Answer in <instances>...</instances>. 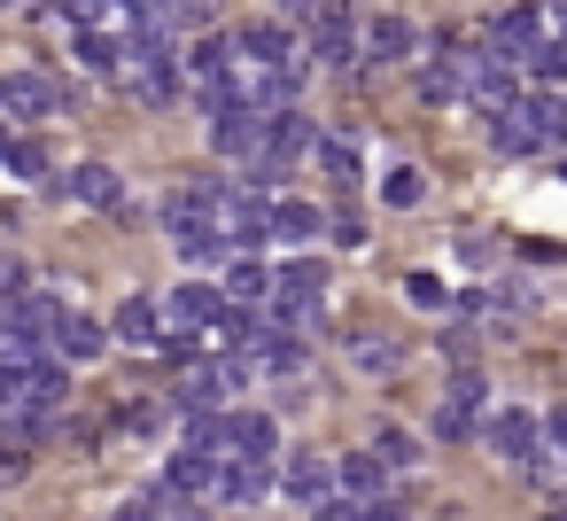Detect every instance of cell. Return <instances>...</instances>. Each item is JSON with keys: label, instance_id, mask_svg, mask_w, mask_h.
<instances>
[{"label": "cell", "instance_id": "obj_28", "mask_svg": "<svg viewBox=\"0 0 567 521\" xmlns=\"http://www.w3.org/2000/svg\"><path fill=\"white\" fill-rule=\"evenodd\" d=\"M420 195H427V180H420V172H412V164H396V172H389V180H381V203H389V211H412V203H420Z\"/></svg>", "mask_w": 567, "mask_h": 521}, {"label": "cell", "instance_id": "obj_36", "mask_svg": "<svg viewBox=\"0 0 567 521\" xmlns=\"http://www.w3.org/2000/svg\"><path fill=\"white\" fill-rule=\"evenodd\" d=\"M443 405H458V412H466V405H482V374H474V366H458V374H451V397H443Z\"/></svg>", "mask_w": 567, "mask_h": 521}, {"label": "cell", "instance_id": "obj_2", "mask_svg": "<svg viewBox=\"0 0 567 521\" xmlns=\"http://www.w3.org/2000/svg\"><path fill=\"white\" fill-rule=\"evenodd\" d=\"M303 40H311V63H350L358 55V17L350 9H296Z\"/></svg>", "mask_w": 567, "mask_h": 521}, {"label": "cell", "instance_id": "obj_38", "mask_svg": "<svg viewBox=\"0 0 567 521\" xmlns=\"http://www.w3.org/2000/svg\"><path fill=\"white\" fill-rule=\"evenodd\" d=\"M358 521H412V513H404L396 498H381V505H358Z\"/></svg>", "mask_w": 567, "mask_h": 521}, {"label": "cell", "instance_id": "obj_23", "mask_svg": "<svg viewBox=\"0 0 567 521\" xmlns=\"http://www.w3.org/2000/svg\"><path fill=\"white\" fill-rule=\"evenodd\" d=\"M311 156H319V172H327V180H342V187L358 180V141H342V133H319V149H311Z\"/></svg>", "mask_w": 567, "mask_h": 521}, {"label": "cell", "instance_id": "obj_10", "mask_svg": "<svg viewBox=\"0 0 567 521\" xmlns=\"http://www.w3.org/2000/svg\"><path fill=\"white\" fill-rule=\"evenodd\" d=\"M172 335H203V327H218L226 319V296L218 288H203V280H187V288H172Z\"/></svg>", "mask_w": 567, "mask_h": 521}, {"label": "cell", "instance_id": "obj_7", "mask_svg": "<svg viewBox=\"0 0 567 521\" xmlns=\"http://www.w3.org/2000/svg\"><path fill=\"white\" fill-rule=\"evenodd\" d=\"M280 490H288L303 513H319V505H334V467H327L319 451H296V459L280 467Z\"/></svg>", "mask_w": 567, "mask_h": 521}, {"label": "cell", "instance_id": "obj_32", "mask_svg": "<svg viewBox=\"0 0 567 521\" xmlns=\"http://www.w3.org/2000/svg\"><path fill=\"white\" fill-rule=\"evenodd\" d=\"M404 296H412L420 311H451V288H443L435 273H412V280H404Z\"/></svg>", "mask_w": 567, "mask_h": 521}, {"label": "cell", "instance_id": "obj_35", "mask_svg": "<svg viewBox=\"0 0 567 521\" xmlns=\"http://www.w3.org/2000/svg\"><path fill=\"white\" fill-rule=\"evenodd\" d=\"M520 474H528V482H544V490H551V482H567V451H551V443H544V451H536V459H528V467H520Z\"/></svg>", "mask_w": 567, "mask_h": 521}, {"label": "cell", "instance_id": "obj_6", "mask_svg": "<svg viewBox=\"0 0 567 521\" xmlns=\"http://www.w3.org/2000/svg\"><path fill=\"white\" fill-rule=\"evenodd\" d=\"M482 436H489V451L513 459V467H528V459L544 451V420H536V412H489Z\"/></svg>", "mask_w": 567, "mask_h": 521}, {"label": "cell", "instance_id": "obj_26", "mask_svg": "<svg viewBox=\"0 0 567 521\" xmlns=\"http://www.w3.org/2000/svg\"><path fill=\"white\" fill-rule=\"evenodd\" d=\"M71 48H79V63H86V71H125V48H117L110 32H79Z\"/></svg>", "mask_w": 567, "mask_h": 521}, {"label": "cell", "instance_id": "obj_42", "mask_svg": "<svg viewBox=\"0 0 567 521\" xmlns=\"http://www.w3.org/2000/svg\"><path fill=\"white\" fill-rule=\"evenodd\" d=\"M172 521H203V513H187V505H179V513H172Z\"/></svg>", "mask_w": 567, "mask_h": 521}, {"label": "cell", "instance_id": "obj_41", "mask_svg": "<svg viewBox=\"0 0 567 521\" xmlns=\"http://www.w3.org/2000/svg\"><path fill=\"white\" fill-rule=\"evenodd\" d=\"M544 521H567V505H551V513H544Z\"/></svg>", "mask_w": 567, "mask_h": 521}, {"label": "cell", "instance_id": "obj_14", "mask_svg": "<svg viewBox=\"0 0 567 521\" xmlns=\"http://www.w3.org/2000/svg\"><path fill=\"white\" fill-rule=\"evenodd\" d=\"M234 48H241V63H257V71H288V63H296V40H288V24H249Z\"/></svg>", "mask_w": 567, "mask_h": 521}, {"label": "cell", "instance_id": "obj_13", "mask_svg": "<svg viewBox=\"0 0 567 521\" xmlns=\"http://www.w3.org/2000/svg\"><path fill=\"white\" fill-rule=\"evenodd\" d=\"M311 149H319L311 118H296V110H288V118H272V125H265V164H272V172H288V164H296V156H311Z\"/></svg>", "mask_w": 567, "mask_h": 521}, {"label": "cell", "instance_id": "obj_16", "mask_svg": "<svg viewBox=\"0 0 567 521\" xmlns=\"http://www.w3.org/2000/svg\"><path fill=\"white\" fill-rule=\"evenodd\" d=\"M265 490H280V474H272V459H234V467L218 474V498H226V505H257Z\"/></svg>", "mask_w": 567, "mask_h": 521}, {"label": "cell", "instance_id": "obj_22", "mask_svg": "<svg viewBox=\"0 0 567 521\" xmlns=\"http://www.w3.org/2000/svg\"><path fill=\"white\" fill-rule=\"evenodd\" d=\"M489 141H497V156H536V149H544V141L528 133V118H520V110L489 118Z\"/></svg>", "mask_w": 567, "mask_h": 521}, {"label": "cell", "instance_id": "obj_11", "mask_svg": "<svg viewBox=\"0 0 567 521\" xmlns=\"http://www.w3.org/2000/svg\"><path fill=\"white\" fill-rule=\"evenodd\" d=\"M358 55H373V63H396V55H412V24H404L396 9H373V17L358 24Z\"/></svg>", "mask_w": 567, "mask_h": 521}, {"label": "cell", "instance_id": "obj_20", "mask_svg": "<svg viewBox=\"0 0 567 521\" xmlns=\"http://www.w3.org/2000/svg\"><path fill=\"white\" fill-rule=\"evenodd\" d=\"M172 249H179V265H218V257H226V242H218L203 218H195V226H172Z\"/></svg>", "mask_w": 567, "mask_h": 521}, {"label": "cell", "instance_id": "obj_25", "mask_svg": "<svg viewBox=\"0 0 567 521\" xmlns=\"http://www.w3.org/2000/svg\"><path fill=\"white\" fill-rule=\"evenodd\" d=\"M311 234H319L311 203H272V242H311Z\"/></svg>", "mask_w": 567, "mask_h": 521}, {"label": "cell", "instance_id": "obj_4", "mask_svg": "<svg viewBox=\"0 0 567 521\" xmlns=\"http://www.w3.org/2000/svg\"><path fill=\"white\" fill-rule=\"evenodd\" d=\"M536 40H544V9H497V17H489V55H497L505 71L528 63Z\"/></svg>", "mask_w": 567, "mask_h": 521}, {"label": "cell", "instance_id": "obj_8", "mask_svg": "<svg viewBox=\"0 0 567 521\" xmlns=\"http://www.w3.org/2000/svg\"><path fill=\"white\" fill-rule=\"evenodd\" d=\"M334 490H342V498H358V505H381V498H396V474H389L373 451H350V459L334 467Z\"/></svg>", "mask_w": 567, "mask_h": 521}, {"label": "cell", "instance_id": "obj_39", "mask_svg": "<svg viewBox=\"0 0 567 521\" xmlns=\"http://www.w3.org/2000/svg\"><path fill=\"white\" fill-rule=\"evenodd\" d=\"M544 32H551V40H567V0H559V9H544Z\"/></svg>", "mask_w": 567, "mask_h": 521}, {"label": "cell", "instance_id": "obj_27", "mask_svg": "<svg viewBox=\"0 0 567 521\" xmlns=\"http://www.w3.org/2000/svg\"><path fill=\"white\" fill-rule=\"evenodd\" d=\"M373 459H381L389 474H404V467H420V443H412L404 428H381V436H373Z\"/></svg>", "mask_w": 567, "mask_h": 521}, {"label": "cell", "instance_id": "obj_21", "mask_svg": "<svg viewBox=\"0 0 567 521\" xmlns=\"http://www.w3.org/2000/svg\"><path fill=\"white\" fill-rule=\"evenodd\" d=\"M226 296H234V304H249V311H257V304H272V273H265L257 257H241V265L226 273Z\"/></svg>", "mask_w": 567, "mask_h": 521}, {"label": "cell", "instance_id": "obj_37", "mask_svg": "<svg viewBox=\"0 0 567 521\" xmlns=\"http://www.w3.org/2000/svg\"><path fill=\"white\" fill-rule=\"evenodd\" d=\"M156 428H164V405H148V397L125 405V436H156Z\"/></svg>", "mask_w": 567, "mask_h": 521}, {"label": "cell", "instance_id": "obj_3", "mask_svg": "<svg viewBox=\"0 0 567 521\" xmlns=\"http://www.w3.org/2000/svg\"><path fill=\"white\" fill-rule=\"evenodd\" d=\"M319 288H327V273H319L311 257H296V265L272 273V311H280L288 327H303V319H319Z\"/></svg>", "mask_w": 567, "mask_h": 521}, {"label": "cell", "instance_id": "obj_15", "mask_svg": "<svg viewBox=\"0 0 567 521\" xmlns=\"http://www.w3.org/2000/svg\"><path fill=\"white\" fill-rule=\"evenodd\" d=\"M218 397H226V366L218 358H195L187 374H179V412L195 420V412H218Z\"/></svg>", "mask_w": 567, "mask_h": 521}, {"label": "cell", "instance_id": "obj_17", "mask_svg": "<svg viewBox=\"0 0 567 521\" xmlns=\"http://www.w3.org/2000/svg\"><path fill=\"white\" fill-rule=\"evenodd\" d=\"M117 343H133V350H156V343H164V311H156L148 296H125V311H117Z\"/></svg>", "mask_w": 567, "mask_h": 521}, {"label": "cell", "instance_id": "obj_29", "mask_svg": "<svg viewBox=\"0 0 567 521\" xmlns=\"http://www.w3.org/2000/svg\"><path fill=\"white\" fill-rule=\"evenodd\" d=\"M350 366H358V374H396V343L358 335V343H350Z\"/></svg>", "mask_w": 567, "mask_h": 521}, {"label": "cell", "instance_id": "obj_40", "mask_svg": "<svg viewBox=\"0 0 567 521\" xmlns=\"http://www.w3.org/2000/svg\"><path fill=\"white\" fill-rule=\"evenodd\" d=\"M311 521H358V513H350V505H319Z\"/></svg>", "mask_w": 567, "mask_h": 521}, {"label": "cell", "instance_id": "obj_19", "mask_svg": "<svg viewBox=\"0 0 567 521\" xmlns=\"http://www.w3.org/2000/svg\"><path fill=\"white\" fill-rule=\"evenodd\" d=\"M110 350V327H94V319H79V311H63V335H55V358H102Z\"/></svg>", "mask_w": 567, "mask_h": 521}, {"label": "cell", "instance_id": "obj_24", "mask_svg": "<svg viewBox=\"0 0 567 521\" xmlns=\"http://www.w3.org/2000/svg\"><path fill=\"white\" fill-rule=\"evenodd\" d=\"M234 420V451L241 459H272V420L265 412H226Z\"/></svg>", "mask_w": 567, "mask_h": 521}, {"label": "cell", "instance_id": "obj_5", "mask_svg": "<svg viewBox=\"0 0 567 521\" xmlns=\"http://www.w3.org/2000/svg\"><path fill=\"white\" fill-rule=\"evenodd\" d=\"M117 79H125V94H133L141 110H172V102L187 94V71H179V55H164V63H125Z\"/></svg>", "mask_w": 567, "mask_h": 521}, {"label": "cell", "instance_id": "obj_12", "mask_svg": "<svg viewBox=\"0 0 567 521\" xmlns=\"http://www.w3.org/2000/svg\"><path fill=\"white\" fill-rule=\"evenodd\" d=\"M210 133H218V156H234L241 172H249V164H265V118H249V110H226Z\"/></svg>", "mask_w": 567, "mask_h": 521}, {"label": "cell", "instance_id": "obj_9", "mask_svg": "<svg viewBox=\"0 0 567 521\" xmlns=\"http://www.w3.org/2000/svg\"><path fill=\"white\" fill-rule=\"evenodd\" d=\"M63 195H71V203H94V211H125L117 164H71V172H63Z\"/></svg>", "mask_w": 567, "mask_h": 521}, {"label": "cell", "instance_id": "obj_31", "mask_svg": "<svg viewBox=\"0 0 567 521\" xmlns=\"http://www.w3.org/2000/svg\"><path fill=\"white\" fill-rule=\"evenodd\" d=\"M0 164H9L17 180H48V149H40V141H9V149H0Z\"/></svg>", "mask_w": 567, "mask_h": 521}, {"label": "cell", "instance_id": "obj_18", "mask_svg": "<svg viewBox=\"0 0 567 521\" xmlns=\"http://www.w3.org/2000/svg\"><path fill=\"white\" fill-rule=\"evenodd\" d=\"M520 118H528V133H536L544 149L567 141V102H559V94H520Z\"/></svg>", "mask_w": 567, "mask_h": 521}, {"label": "cell", "instance_id": "obj_30", "mask_svg": "<svg viewBox=\"0 0 567 521\" xmlns=\"http://www.w3.org/2000/svg\"><path fill=\"white\" fill-rule=\"evenodd\" d=\"M528 71H536V79H544V94H551V86L567 79V40H551V32H544V40H536V55H528Z\"/></svg>", "mask_w": 567, "mask_h": 521}, {"label": "cell", "instance_id": "obj_33", "mask_svg": "<svg viewBox=\"0 0 567 521\" xmlns=\"http://www.w3.org/2000/svg\"><path fill=\"white\" fill-rule=\"evenodd\" d=\"M17 412H24V366L0 358V420H17Z\"/></svg>", "mask_w": 567, "mask_h": 521}, {"label": "cell", "instance_id": "obj_34", "mask_svg": "<svg viewBox=\"0 0 567 521\" xmlns=\"http://www.w3.org/2000/svg\"><path fill=\"white\" fill-rule=\"evenodd\" d=\"M466 428H474V420H466L458 405H435V412H427V436H435V443H458Z\"/></svg>", "mask_w": 567, "mask_h": 521}, {"label": "cell", "instance_id": "obj_1", "mask_svg": "<svg viewBox=\"0 0 567 521\" xmlns=\"http://www.w3.org/2000/svg\"><path fill=\"white\" fill-rule=\"evenodd\" d=\"M71 102V86H55L48 71H0V118H17V125H40Z\"/></svg>", "mask_w": 567, "mask_h": 521}]
</instances>
